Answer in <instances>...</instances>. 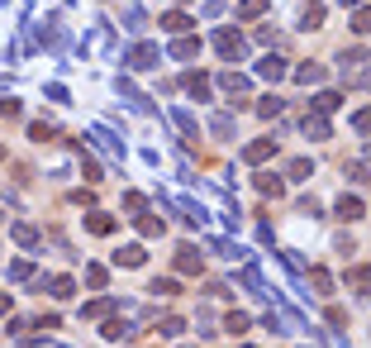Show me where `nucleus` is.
I'll return each instance as SVG.
<instances>
[{
	"label": "nucleus",
	"mask_w": 371,
	"mask_h": 348,
	"mask_svg": "<svg viewBox=\"0 0 371 348\" xmlns=\"http://www.w3.org/2000/svg\"><path fill=\"white\" fill-rule=\"evenodd\" d=\"M214 48L229 57V62H243V53H248L243 34H234V29H214Z\"/></svg>",
	"instance_id": "f257e3e1"
},
{
	"label": "nucleus",
	"mask_w": 371,
	"mask_h": 348,
	"mask_svg": "<svg viewBox=\"0 0 371 348\" xmlns=\"http://www.w3.org/2000/svg\"><path fill=\"white\" fill-rule=\"evenodd\" d=\"M158 48H153V43H138V48H129V53H124V62H129L133 72H148V67H158Z\"/></svg>",
	"instance_id": "f03ea898"
},
{
	"label": "nucleus",
	"mask_w": 371,
	"mask_h": 348,
	"mask_svg": "<svg viewBox=\"0 0 371 348\" xmlns=\"http://www.w3.org/2000/svg\"><path fill=\"white\" fill-rule=\"evenodd\" d=\"M257 77H266V81H281V77H286V57H281V53H266L262 62H257Z\"/></svg>",
	"instance_id": "7ed1b4c3"
},
{
	"label": "nucleus",
	"mask_w": 371,
	"mask_h": 348,
	"mask_svg": "<svg viewBox=\"0 0 371 348\" xmlns=\"http://www.w3.org/2000/svg\"><path fill=\"white\" fill-rule=\"evenodd\" d=\"M271 153H276V138H257V143L243 148V162H266Z\"/></svg>",
	"instance_id": "20e7f679"
},
{
	"label": "nucleus",
	"mask_w": 371,
	"mask_h": 348,
	"mask_svg": "<svg viewBox=\"0 0 371 348\" xmlns=\"http://www.w3.org/2000/svg\"><path fill=\"white\" fill-rule=\"evenodd\" d=\"M219 91H224V96H248V77H238V72H224V77H219Z\"/></svg>",
	"instance_id": "39448f33"
},
{
	"label": "nucleus",
	"mask_w": 371,
	"mask_h": 348,
	"mask_svg": "<svg viewBox=\"0 0 371 348\" xmlns=\"http://www.w3.org/2000/svg\"><path fill=\"white\" fill-rule=\"evenodd\" d=\"M143 258H148V253H143V243H129V248H119V253H114V263H119V268H143Z\"/></svg>",
	"instance_id": "423d86ee"
},
{
	"label": "nucleus",
	"mask_w": 371,
	"mask_h": 348,
	"mask_svg": "<svg viewBox=\"0 0 371 348\" xmlns=\"http://www.w3.org/2000/svg\"><path fill=\"white\" fill-rule=\"evenodd\" d=\"M186 91H190V96H195V101H210V81L200 77V72H186V81H181Z\"/></svg>",
	"instance_id": "0eeeda50"
},
{
	"label": "nucleus",
	"mask_w": 371,
	"mask_h": 348,
	"mask_svg": "<svg viewBox=\"0 0 371 348\" xmlns=\"http://www.w3.org/2000/svg\"><path fill=\"white\" fill-rule=\"evenodd\" d=\"M176 272H200V253L186 243V248H176Z\"/></svg>",
	"instance_id": "6e6552de"
},
{
	"label": "nucleus",
	"mask_w": 371,
	"mask_h": 348,
	"mask_svg": "<svg viewBox=\"0 0 371 348\" xmlns=\"http://www.w3.org/2000/svg\"><path fill=\"white\" fill-rule=\"evenodd\" d=\"M362 201H357V196H343V201H338V219H347V224H352V219H362Z\"/></svg>",
	"instance_id": "1a4fd4ad"
},
{
	"label": "nucleus",
	"mask_w": 371,
	"mask_h": 348,
	"mask_svg": "<svg viewBox=\"0 0 371 348\" xmlns=\"http://www.w3.org/2000/svg\"><path fill=\"white\" fill-rule=\"evenodd\" d=\"M86 229H91V234H114V219H109L105 210H96V215H86Z\"/></svg>",
	"instance_id": "9d476101"
},
{
	"label": "nucleus",
	"mask_w": 371,
	"mask_h": 348,
	"mask_svg": "<svg viewBox=\"0 0 371 348\" xmlns=\"http://www.w3.org/2000/svg\"><path fill=\"white\" fill-rule=\"evenodd\" d=\"M310 172H315V162H310V158L286 162V177H291V182H310Z\"/></svg>",
	"instance_id": "9b49d317"
},
{
	"label": "nucleus",
	"mask_w": 371,
	"mask_h": 348,
	"mask_svg": "<svg viewBox=\"0 0 371 348\" xmlns=\"http://www.w3.org/2000/svg\"><path fill=\"white\" fill-rule=\"evenodd\" d=\"M162 29H167V34H186V29H190V15L172 10V15H162Z\"/></svg>",
	"instance_id": "f8f14e48"
},
{
	"label": "nucleus",
	"mask_w": 371,
	"mask_h": 348,
	"mask_svg": "<svg viewBox=\"0 0 371 348\" xmlns=\"http://www.w3.org/2000/svg\"><path fill=\"white\" fill-rule=\"evenodd\" d=\"M295 81H300V86H315V81H324V67H319V62H305V67H295Z\"/></svg>",
	"instance_id": "ddd939ff"
},
{
	"label": "nucleus",
	"mask_w": 371,
	"mask_h": 348,
	"mask_svg": "<svg viewBox=\"0 0 371 348\" xmlns=\"http://www.w3.org/2000/svg\"><path fill=\"white\" fill-rule=\"evenodd\" d=\"M347 287H357V296L371 291V268H352L347 272Z\"/></svg>",
	"instance_id": "4468645a"
},
{
	"label": "nucleus",
	"mask_w": 371,
	"mask_h": 348,
	"mask_svg": "<svg viewBox=\"0 0 371 348\" xmlns=\"http://www.w3.org/2000/svg\"><path fill=\"white\" fill-rule=\"evenodd\" d=\"M338 62H343V72L352 77V67H362V62H367V48H347V53H338Z\"/></svg>",
	"instance_id": "2eb2a0df"
},
{
	"label": "nucleus",
	"mask_w": 371,
	"mask_h": 348,
	"mask_svg": "<svg viewBox=\"0 0 371 348\" xmlns=\"http://www.w3.org/2000/svg\"><path fill=\"white\" fill-rule=\"evenodd\" d=\"M10 239H15V243H24V248H38V234H33L29 224H10Z\"/></svg>",
	"instance_id": "dca6fc26"
},
{
	"label": "nucleus",
	"mask_w": 371,
	"mask_h": 348,
	"mask_svg": "<svg viewBox=\"0 0 371 348\" xmlns=\"http://www.w3.org/2000/svg\"><path fill=\"white\" fill-rule=\"evenodd\" d=\"M352 34H371V5H357V10H352Z\"/></svg>",
	"instance_id": "f3484780"
},
{
	"label": "nucleus",
	"mask_w": 371,
	"mask_h": 348,
	"mask_svg": "<svg viewBox=\"0 0 371 348\" xmlns=\"http://www.w3.org/2000/svg\"><path fill=\"white\" fill-rule=\"evenodd\" d=\"M315 106H319V115H328V110H338V106H343V96H338V91H319V96H315Z\"/></svg>",
	"instance_id": "a211bd4d"
},
{
	"label": "nucleus",
	"mask_w": 371,
	"mask_h": 348,
	"mask_svg": "<svg viewBox=\"0 0 371 348\" xmlns=\"http://www.w3.org/2000/svg\"><path fill=\"white\" fill-rule=\"evenodd\" d=\"M305 134L310 138H328V119H324V115H310V119H305Z\"/></svg>",
	"instance_id": "6ab92c4d"
},
{
	"label": "nucleus",
	"mask_w": 371,
	"mask_h": 348,
	"mask_svg": "<svg viewBox=\"0 0 371 348\" xmlns=\"http://www.w3.org/2000/svg\"><path fill=\"white\" fill-rule=\"evenodd\" d=\"M114 310V300H91V305H81V320H96V315H109Z\"/></svg>",
	"instance_id": "aec40b11"
},
{
	"label": "nucleus",
	"mask_w": 371,
	"mask_h": 348,
	"mask_svg": "<svg viewBox=\"0 0 371 348\" xmlns=\"http://www.w3.org/2000/svg\"><path fill=\"white\" fill-rule=\"evenodd\" d=\"M224 329H229V334H248V329H252V320H248L243 310H234V315L224 320Z\"/></svg>",
	"instance_id": "412c9836"
},
{
	"label": "nucleus",
	"mask_w": 371,
	"mask_h": 348,
	"mask_svg": "<svg viewBox=\"0 0 371 348\" xmlns=\"http://www.w3.org/2000/svg\"><path fill=\"white\" fill-rule=\"evenodd\" d=\"M257 15H266V0H243L238 5V20H257Z\"/></svg>",
	"instance_id": "4be33fe9"
},
{
	"label": "nucleus",
	"mask_w": 371,
	"mask_h": 348,
	"mask_svg": "<svg viewBox=\"0 0 371 348\" xmlns=\"http://www.w3.org/2000/svg\"><path fill=\"white\" fill-rule=\"evenodd\" d=\"M72 291H77L72 277H53V296H57V300H72Z\"/></svg>",
	"instance_id": "5701e85b"
},
{
	"label": "nucleus",
	"mask_w": 371,
	"mask_h": 348,
	"mask_svg": "<svg viewBox=\"0 0 371 348\" xmlns=\"http://www.w3.org/2000/svg\"><path fill=\"white\" fill-rule=\"evenodd\" d=\"M324 24V5H310L305 15H300V29H319Z\"/></svg>",
	"instance_id": "b1692460"
},
{
	"label": "nucleus",
	"mask_w": 371,
	"mask_h": 348,
	"mask_svg": "<svg viewBox=\"0 0 371 348\" xmlns=\"http://www.w3.org/2000/svg\"><path fill=\"white\" fill-rule=\"evenodd\" d=\"M195 53H200L195 38H176V43H172V57H195Z\"/></svg>",
	"instance_id": "393cba45"
},
{
	"label": "nucleus",
	"mask_w": 371,
	"mask_h": 348,
	"mask_svg": "<svg viewBox=\"0 0 371 348\" xmlns=\"http://www.w3.org/2000/svg\"><path fill=\"white\" fill-rule=\"evenodd\" d=\"M257 191H262V196H281V177L262 172V177H257Z\"/></svg>",
	"instance_id": "a878e982"
},
{
	"label": "nucleus",
	"mask_w": 371,
	"mask_h": 348,
	"mask_svg": "<svg viewBox=\"0 0 371 348\" xmlns=\"http://www.w3.org/2000/svg\"><path fill=\"white\" fill-rule=\"evenodd\" d=\"M148 291H153V296H176V291H181V287H176V282H172V277H158V282H153V287H148Z\"/></svg>",
	"instance_id": "bb28decb"
},
{
	"label": "nucleus",
	"mask_w": 371,
	"mask_h": 348,
	"mask_svg": "<svg viewBox=\"0 0 371 348\" xmlns=\"http://www.w3.org/2000/svg\"><path fill=\"white\" fill-rule=\"evenodd\" d=\"M257 115H262V119L281 115V101H276V96H262V101H257Z\"/></svg>",
	"instance_id": "cd10ccee"
},
{
	"label": "nucleus",
	"mask_w": 371,
	"mask_h": 348,
	"mask_svg": "<svg viewBox=\"0 0 371 348\" xmlns=\"http://www.w3.org/2000/svg\"><path fill=\"white\" fill-rule=\"evenodd\" d=\"M133 219H138V229H143L148 239H153V234H162V219H153V215H133Z\"/></svg>",
	"instance_id": "c85d7f7f"
},
{
	"label": "nucleus",
	"mask_w": 371,
	"mask_h": 348,
	"mask_svg": "<svg viewBox=\"0 0 371 348\" xmlns=\"http://www.w3.org/2000/svg\"><path fill=\"white\" fill-rule=\"evenodd\" d=\"M210 129H214L219 138H229V134H234V119H229V115H214V119H210Z\"/></svg>",
	"instance_id": "c756f323"
},
{
	"label": "nucleus",
	"mask_w": 371,
	"mask_h": 348,
	"mask_svg": "<svg viewBox=\"0 0 371 348\" xmlns=\"http://www.w3.org/2000/svg\"><path fill=\"white\" fill-rule=\"evenodd\" d=\"M310 282H315V291H319V296H328V287H333V282H328V272H324V268H315V272H310Z\"/></svg>",
	"instance_id": "7c9ffc66"
},
{
	"label": "nucleus",
	"mask_w": 371,
	"mask_h": 348,
	"mask_svg": "<svg viewBox=\"0 0 371 348\" xmlns=\"http://www.w3.org/2000/svg\"><path fill=\"white\" fill-rule=\"evenodd\" d=\"M352 129H357V134H371V110H357V115H352Z\"/></svg>",
	"instance_id": "2f4dec72"
},
{
	"label": "nucleus",
	"mask_w": 371,
	"mask_h": 348,
	"mask_svg": "<svg viewBox=\"0 0 371 348\" xmlns=\"http://www.w3.org/2000/svg\"><path fill=\"white\" fill-rule=\"evenodd\" d=\"M158 329H162V334H167V339H176V334H181L186 324H181V320H176V315H167V320H162V324H158Z\"/></svg>",
	"instance_id": "473e14b6"
},
{
	"label": "nucleus",
	"mask_w": 371,
	"mask_h": 348,
	"mask_svg": "<svg viewBox=\"0 0 371 348\" xmlns=\"http://www.w3.org/2000/svg\"><path fill=\"white\" fill-rule=\"evenodd\" d=\"M124 334H129V324H124V320H109L105 324V339H124Z\"/></svg>",
	"instance_id": "72a5a7b5"
},
{
	"label": "nucleus",
	"mask_w": 371,
	"mask_h": 348,
	"mask_svg": "<svg viewBox=\"0 0 371 348\" xmlns=\"http://www.w3.org/2000/svg\"><path fill=\"white\" fill-rule=\"evenodd\" d=\"M124 205H129L133 215H143V205H148V201H143V196H138V191H129V196H124Z\"/></svg>",
	"instance_id": "f704fd0d"
},
{
	"label": "nucleus",
	"mask_w": 371,
	"mask_h": 348,
	"mask_svg": "<svg viewBox=\"0 0 371 348\" xmlns=\"http://www.w3.org/2000/svg\"><path fill=\"white\" fill-rule=\"evenodd\" d=\"M86 282L91 287H105V268H86Z\"/></svg>",
	"instance_id": "c9c22d12"
},
{
	"label": "nucleus",
	"mask_w": 371,
	"mask_h": 348,
	"mask_svg": "<svg viewBox=\"0 0 371 348\" xmlns=\"http://www.w3.org/2000/svg\"><path fill=\"white\" fill-rule=\"evenodd\" d=\"M29 277V263H10V282H24Z\"/></svg>",
	"instance_id": "e433bc0d"
},
{
	"label": "nucleus",
	"mask_w": 371,
	"mask_h": 348,
	"mask_svg": "<svg viewBox=\"0 0 371 348\" xmlns=\"http://www.w3.org/2000/svg\"><path fill=\"white\" fill-rule=\"evenodd\" d=\"M0 115H20V101H5L0 96Z\"/></svg>",
	"instance_id": "4c0bfd02"
},
{
	"label": "nucleus",
	"mask_w": 371,
	"mask_h": 348,
	"mask_svg": "<svg viewBox=\"0 0 371 348\" xmlns=\"http://www.w3.org/2000/svg\"><path fill=\"white\" fill-rule=\"evenodd\" d=\"M5 310H10V296H0V315H5Z\"/></svg>",
	"instance_id": "58836bf2"
}]
</instances>
